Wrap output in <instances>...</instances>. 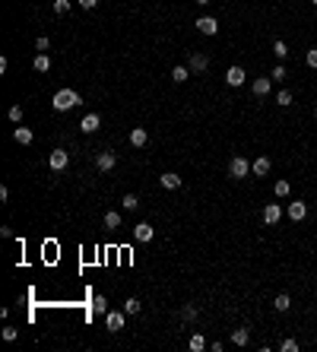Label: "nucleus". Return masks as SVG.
Masks as SVG:
<instances>
[{"label": "nucleus", "mask_w": 317, "mask_h": 352, "mask_svg": "<svg viewBox=\"0 0 317 352\" xmlns=\"http://www.w3.org/2000/svg\"><path fill=\"white\" fill-rule=\"evenodd\" d=\"M181 317H184V321H197V317H200V308H197V305H184Z\"/></svg>", "instance_id": "29"}, {"label": "nucleus", "mask_w": 317, "mask_h": 352, "mask_svg": "<svg viewBox=\"0 0 317 352\" xmlns=\"http://www.w3.org/2000/svg\"><path fill=\"white\" fill-rule=\"evenodd\" d=\"M210 3V0H197V6H207Z\"/></svg>", "instance_id": "39"}, {"label": "nucleus", "mask_w": 317, "mask_h": 352, "mask_svg": "<svg viewBox=\"0 0 317 352\" xmlns=\"http://www.w3.org/2000/svg\"><path fill=\"white\" fill-rule=\"evenodd\" d=\"M130 143L136 146V149H140V146H146V143H149L146 127H133V130H130Z\"/></svg>", "instance_id": "17"}, {"label": "nucleus", "mask_w": 317, "mask_h": 352, "mask_svg": "<svg viewBox=\"0 0 317 352\" xmlns=\"http://www.w3.org/2000/svg\"><path fill=\"white\" fill-rule=\"evenodd\" d=\"M311 3H314V6H317V0H311Z\"/></svg>", "instance_id": "40"}, {"label": "nucleus", "mask_w": 317, "mask_h": 352, "mask_svg": "<svg viewBox=\"0 0 317 352\" xmlns=\"http://www.w3.org/2000/svg\"><path fill=\"white\" fill-rule=\"evenodd\" d=\"M276 105H279V108H289V105H292V92H289V89H279V92H276Z\"/></svg>", "instance_id": "26"}, {"label": "nucleus", "mask_w": 317, "mask_h": 352, "mask_svg": "<svg viewBox=\"0 0 317 352\" xmlns=\"http://www.w3.org/2000/svg\"><path fill=\"white\" fill-rule=\"evenodd\" d=\"M187 67H191V73H203L210 67V57L203 54V51H194V54L187 57Z\"/></svg>", "instance_id": "7"}, {"label": "nucleus", "mask_w": 317, "mask_h": 352, "mask_svg": "<svg viewBox=\"0 0 317 352\" xmlns=\"http://www.w3.org/2000/svg\"><path fill=\"white\" fill-rule=\"evenodd\" d=\"M152 235H156V229H152L149 222H140V226H133V241L146 244V241H152Z\"/></svg>", "instance_id": "8"}, {"label": "nucleus", "mask_w": 317, "mask_h": 352, "mask_svg": "<svg viewBox=\"0 0 317 352\" xmlns=\"http://www.w3.org/2000/svg\"><path fill=\"white\" fill-rule=\"evenodd\" d=\"M32 67H35V73H48V70H51V57H48V54H35Z\"/></svg>", "instance_id": "20"}, {"label": "nucleus", "mask_w": 317, "mask_h": 352, "mask_svg": "<svg viewBox=\"0 0 317 352\" xmlns=\"http://www.w3.org/2000/svg\"><path fill=\"white\" fill-rule=\"evenodd\" d=\"M121 207H124V210H140V197H136V194H124Z\"/></svg>", "instance_id": "27"}, {"label": "nucleus", "mask_w": 317, "mask_h": 352, "mask_svg": "<svg viewBox=\"0 0 317 352\" xmlns=\"http://www.w3.org/2000/svg\"><path fill=\"white\" fill-rule=\"evenodd\" d=\"M270 168H273V162H270L267 156H260V159H254V162H251V175H257V178H267V175H270Z\"/></svg>", "instance_id": "12"}, {"label": "nucleus", "mask_w": 317, "mask_h": 352, "mask_svg": "<svg viewBox=\"0 0 317 352\" xmlns=\"http://www.w3.org/2000/svg\"><path fill=\"white\" fill-rule=\"evenodd\" d=\"M273 194H276V197H289V194H292V184H289L286 178H279V181L273 184Z\"/></svg>", "instance_id": "22"}, {"label": "nucleus", "mask_w": 317, "mask_h": 352, "mask_svg": "<svg viewBox=\"0 0 317 352\" xmlns=\"http://www.w3.org/2000/svg\"><path fill=\"white\" fill-rule=\"evenodd\" d=\"M48 48H51V38L48 35H38L35 38V51H38V54H48Z\"/></svg>", "instance_id": "31"}, {"label": "nucleus", "mask_w": 317, "mask_h": 352, "mask_svg": "<svg viewBox=\"0 0 317 352\" xmlns=\"http://www.w3.org/2000/svg\"><path fill=\"white\" fill-rule=\"evenodd\" d=\"M171 80H175V83H187V80H191V67H175V70H171Z\"/></svg>", "instance_id": "23"}, {"label": "nucleus", "mask_w": 317, "mask_h": 352, "mask_svg": "<svg viewBox=\"0 0 317 352\" xmlns=\"http://www.w3.org/2000/svg\"><path fill=\"white\" fill-rule=\"evenodd\" d=\"M273 54H276L279 61H282V57H289V45H286V41H279V38H276V41H273Z\"/></svg>", "instance_id": "30"}, {"label": "nucleus", "mask_w": 317, "mask_h": 352, "mask_svg": "<svg viewBox=\"0 0 317 352\" xmlns=\"http://www.w3.org/2000/svg\"><path fill=\"white\" fill-rule=\"evenodd\" d=\"M282 352H298V340H282Z\"/></svg>", "instance_id": "35"}, {"label": "nucleus", "mask_w": 317, "mask_h": 352, "mask_svg": "<svg viewBox=\"0 0 317 352\" xmlns=\"http://www.w3.org/2000/svg\"><path fill=\"white\" fill-rule=\"evenodd\" d=\"M48 165H51V171H64L67 165H70V152H67V149H54L48 156Z\"/></svg>", "instance_id": "4"}, {"label": "nucleus", "mask_w": 317, "mask_h": 352, "mask_svg": "<svg viewBox=\"0 0 317 352\" xmlns=\"http://www.w3.org/2000/svg\"><path fill=\"white\" fill-rule=\"evenodd\" d=\"M13 140L19 143V146H29L32 140H35V133H32L29 127H16V130H13Z\"/></svg>", "instance_id": "16"}, {"label": "nucleus", "mask_w": 317, "mask_h": 352, "mask_svg": "<svg viewBox=\"0 0 317 352\" xmlns=\"http://www.w3.org/2000/svg\"><path fill=\"white\" fill-rule=\"evenodd\" d=\"M273 308H276V311H279V314H286V311H289V308H292V298H289V295H286V292H279V295H276V298H273Z\"/></svg>", "instance_id": "19"}, {"label": "nucleus", "mask_w": 317, "mask_h": 352, "mask_svg": "<svg viewBox=\"0 0 317 352\" xmlns=\"http://www.w3.org/2000/svg\"><path fill=\"white\" fill-rule=\"evenodd\" d=\"M92 314H108V298H105V295H96V298H92Z\"/></svg>", "instance_id": "21"}, {"label": "nucleus", "mask_w": 317, "mask_h": 352, "mask_svg": "<svg viewBox=\"0 0 317 352\" xmlns=\"http://www.w3.org/2000/svg\"><path fill=\"white\" fill-rule=\"evenodd\" d=\"M114 165H117V156L111 149H102L99 156H96V171H102V175H108Z\"/></svg>", "instance_id": "2"}, {"label": "nucleus", "mask_w": 317, "mask_h": 352, "mask_svg": "<svg viewBox=\"0 0 317 352\" xmlns=\"http://www.w3.org/2000/svg\"><path fill=\"white\" fill-rule=\"evenodd\" d=\"M187 346H191L194 352H203V349H207V340H203V333H194V337H191V343H187Z\"/></svg>", "instance_id": "28"}, {"label": "nucleus", "mask_w": 317, "mask_h": 352, "mask_svg": "<svg viewBox=\"0 0 317 352\" xmlns=\"http://www.w3.org/2000/svg\"><path fill=\"white\" fill-rule=\"evenodd\" d=\"M305 61H308V67H311V70H317V48L308 51V57H305Z\"/></svg>", "instance_id": "36"}, {"label": "nucleus", "mask_w": 317, "mask_h": 352, "mask_svg": "<svg viewBox=\"0 0 317 352\" xmlns=\"http://www.w3.org/2000/svg\"><path fill=\"white\" fill-rule=\"evenodd\" d=\"M80 92L76 89H61V92H54V99H51V105H54V111H70L80 105Z\"/></svg>", "instance_id": "1"}, {"label": "nucleus", "mask_w": 317, "mask_h": 352, "mask_svg": "<svg viewBox=\"0 0 317 352\" xmlns=\"http://www.w3.org/2000/svg\"><path fill=\"white\" fill-rule=\"evenodd\" d=\"M286 216L292 219V222H302V219L308 216V203H305V200H292V203L286 207Z\"/></svg>", "instance_id": "6"}, {"label": "nucleus", "mask_w": 317, "mask_h": 352, "mask_svg": "<svg viewBox=\"0 0 317 352\" xmlns=\"http://www.w3.org/2000/svg\"><path fill=\"white\" fill-rule=\"evenodd\" d=\"M124 311H127V314H140V311H143V302H140V298H133V295H130V298H127V302H124Z\"/></svg>", "instance_id": "24"}, {"label": "nucleus", "mask_w": 317, "mask_h": 352, "mask_svg": "<svg viewBox=\"0 0 317 352\" xmlns=\"http://www.w3.org/2000/svg\"><path fill=\"white\" fill-rule=\"evenodd\" d=\"M228 175L238 178V181H241V178H247V175H251V165H247V159H244V156H235L232 162H228Z\"/></svg>", "instance_id": "3"}, {"label": "nucleus", "mask_w": 317, "mask_h": 352, "mask_svg": "<svg viewBox=\"0 0 317 352\" xmlns=\"http://www.w3.org/2000/svg\"><path fill=\"white\" fill-rule=\"evenodd\" d=\"M251 89H254V96H257V99H263V96H270L273 80H270V76H257V80L251 83Z\"/></svg>", "instance_id": "11"}, {"label": "nucleus", "mask_w": 317, "mask_h": 352, "mask_svg": "<svg viewBox=\"0 0 317 352\" xmlns=\"http://www.w3.org/2000/svg\"><path fill=\"white\" fill-rule=\"evenodd\" d=\"M105 229H121V213H105Z\"/></svg>", "instance_id": "25"}, {"label": "nucleus", "mask_w": 317, "mask_h": 352, "mask_svg": "<svg viewBox=\"0 0 317 352\" xmlns=\"http://www.w3.org/2000/svg\"><path fill=\"white\" fill-rule=\"evenodd\" d=\"M6 115H10V121H13V124H19V121H22V108H19V105H13L10 111H6Z\"/></svg>", "instance_id": "34"}, {"label": "nucleus", "mask_w": 317, "mask_h": 352, "mask_svg": "<svg viewBox=\"0 0 317 352\" xmlns=\"http://www.w3.org/2000/svg\"><path fill=\"white\" fill-rule=\"evenodd\" d=\"M279 219H282V207L279 203H267V207H263V222H267V226H276Z\"/></svg>", "instance_id": "13"}, {"label": "nucleus", "mask_w": 317, "mask_h": 352, "mask_svg": "<svg viewBox=\"0 0 317 352\" xmlns=\"http://www.w3.org/2000/svg\"><path fill=\"white\" fill-rule=\"evenodd\" d=\"M232 343L235 346H247V343H251V327H238L232 333Z\"/></svg>", "instance_id": "18"}, {"label": "nucleus", "mask_w": 317, "mask_h": 352, "mask_svg": "<svg viewBox=\"0 0 317 352\" xmlns=\"http://www.w3.org/2000/svg\"><path fill=\"white\" fill-rule=\"evenodd\" d=\"M54 13L67 16V13H70V0H54Z\"/></svg>", "instance_id": "32"}, {"label": "nucleus", "mask_w": 317, "mask_h": 352, "mask_svg": "<svg viewBox=\"0 0 317 352\" xmlns=\"http://www.w3.org/2000/svg\"><path fill=\"white\" fill-rule=\"evenodd\" d=\"M197 32H200V35H216L219 22L212 19V16H200V19H197Z\"/></svg>", "instance_id": "9"}, {"label": "nucleus", "mask_w": 317, "mask_h": 352, "mask_svg": "<svg viewBox=\"0 0 317 352\" xmlns=\"http://www.w3.org/2000/svg\"><path fill=\"white\" fill-rule=\"evenodd\" d=\"M159 184L165 187V191H178V187H181V175H175V171H165V175L159 178Z\"/></svg>", "instance_id": "15"}, {"label": "nucleus", "mask_w": 317, "mask_h": 352, "mask_svg": "<svg viewBox=\"0 0 317 352\" xmlns=\"http://www.w3.org/2000/svg\"><path fill=\"white\" fill-rule=\"evenodd\" d=\"M286 76H289V73H286V67H282V64H279V67H273V73H270V80H273V83H282V80H286Z\"/></svg>", "instance_id": "33"}, {"label": "nucleus", "mask_w": 317, "mask_h": 352, "mask_svg": "<svg viewBox=\"0 0 317 352\" xmlns=\"http://www.w3.org/2000/svg\"><path fill=\"white\" fill-rule=\"evenodd\" d=\"M3 340L13 343V340H16V327H3Z\"/></svg>", "instance_id": "37"}, {"label": "nucleus", "mask_w": 317, "mask_h": 352, "mask_svg": "<svg viewBox=\"0 0 317 352\" xmlns=\"http://www.w3.org/2000/svg\"><path fill=\"white\" fill-rule=\"evenodd\" d=\"M80 6H83V10H96L99 0H80Z\"/></svg>", "instance_id": "38"}, {"label": "nucleus", "mask_w": 317, "mask_h": 352, "mask_svg": "<svg viewBox=\"0 0 317 352\" xmlns=\"http://www.w3.org/2000/svg\"><path fill=\"white\" fill-rule=\"evenodd\" d=\"M99 127H102V117H99V115H86L83 121H80V130H83V133H96Z\"/></svg>", "instance_id": "14"}, {"label": "nucleus", "mask_w": 317, "mask_h": 352, "mask_svg": "<svg viewBox=\"0 0 317 352\" xmlns=\"http://www.w3.org/2000/svg\"><path fill=\"white\" fill-rule=\"evenodd\" d=\"M124 317H127V311H108L105 314V327L111 333H121L124 330Z\"/></svg>", "instance_id": "5"}, {"label": "nucleus", "mask_w": 317, "mask_h": 352, "mask_svg": "<svg viewBox=\"0 0 317 352\" xmlns=\"http://www.w3.org/2000/svg\"><path fill=\"white\" fill-rule=\"evenodd\" d=\"M244 80H247V73H244V67H228V70H225V83L228 86H244Z\"/></svg>", "instance_id": "10"}, {"label": "nucleus", "mask_w": 317, "mask_h": 352, "mask_svg": "<svg viewBox=\"0 0 317 352\" xmlns=\"http://www.w3.org/2000/svg\"><path fill=\"white\" fill-rule=\"evenodd\" d=\"M314 117H317V108H314Z\"/></svg>", "instance_id": "41"}]
</instances>
